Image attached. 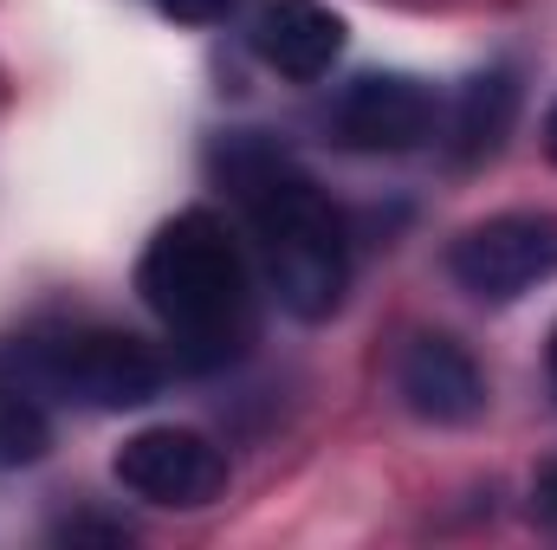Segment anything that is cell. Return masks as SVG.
<instances>
[{"instance_id": "cell-1", "label": "cell", "mask_w": 557, "mask_h": 550, "mask_svg": "<svg viewBox=\"0 0 557 550\" xmlns=\"http://www.w3.org/2000/svg\"><path fill=\"white\" fill-rule=\"evenodd\" d=\"M221 168H227V188H234L253 240H260L267 285L278 291V304L305 324L331 317L350 291V234H344V214L331 208V195L260 137H234L221 149Z\"/></svg>"}, {"instance_id": "cell-2", "label": "cell", "mask_w": 557, "mask_h": 550, "mask_svg": "<svg viewBox=\"0 0 557 550\" xmlns=\"http://www.w3.org/2000/svg\"><path fill=\"white\" fill-rule=\"evenodd\" d=\"M137 291L156 311V324L169 330L182 370H221L253 337L247 260L227 240V227L214 214H201V208L156 227V240L137 260Z\"/></svg>"}, {"instance_id": "cell-3", "label": "cell", "mask_w": 557, "mask_h": 550, "mask_svg": "<svg viewBox=\"0 0 557 550\" xmlns=\"http://www.w3.org/2000/svg\"><path fill=\"white\" fill-rule=\"evenodd\" d=\"M26 370L85 409H143L162 389V357L124 330H72L26 350Z\"/></svg>"}, {"instance_id": "cell-4", "label": "cell", "mask_w": 557, "mask_h": 550, "mask_svg": "<svg viewBox=\"0 0 557 550\" xmlns=\"http://www.w3.org/2000/svg\"><path fill=\"white\" fill-rule=\"evenodd\" d=\"M447 273L460 291L486 304H512L532 285L557 278V221L552 214H493L454 240Z\"/></svg>"}, {"instance_id": "cell-5", "label": "cell", "mask_w": 557, "mask_h": 550, "mask_svg": "<svg viewBox=\"0 0 557 550\" xmlns=\"http://www.w3.org/2000/svg\"><path fill=\"white\" fill-rule=\"evenodd\" d=\"M111 473L124 492H137L149 505H208L227 486L221 447L201 440L195 427H143L117 447Z\"/></svg>"}, {"instance_id": "cell-6", "label": "cell", "mask_w": 557, "mask_h": 550, "mask_svg": "<svg viewBox=\"0 0 557 550\" xmlns=\"http://www.w3.org/2000/svg\"><path fill=\"white\" fill-rule=\"evenodd\" d=\"M331 130L363 155H409L434 137V91L409 72H363L357 85H344Z\"/></svg>"}, {"instance_id": "cell-7", "label": "cell", "mask_w": 557, "mask_h": 550, "mask_svg": "<svg viewBox=\"0 0 557 550\" xmlns=\"http://www.w3.org/2000/svg\"><path fill=\"white\" fill-rule=\"evenodd\" d=\"M396 389L434 427H460L486 409V376L454 337H409V350L396 363Z\"/></svg>"}, {"instance_id": "cell-8", "label": "cell", "mask_w": 557, "mask_h": 550, "mask_svg": "<svg viewBox=\"0 0 557 550\" xmlns=\"http://www.w3.org/2000/svg\"><path fill=\"white\" fill-rule=\"evenodd\" d=\"M253 46H260V59L273 65L278 78L311 85V78H324V72L337 65V52H344V20H337L324 0H273V7L260 13Z\"/></svg>"}, {"instance_id": "cell-9", "label": "cell", "mask_w": 557, "mask_h": 550, "mask_svg": "<svg viewBox=\"0 0 557 550\" xmlns=\"http://www.w3.org/2000/svg\"><path fill=\"white\" fill-rule=\"evenodd\" d=\"M512 104H519V85L506 72H480L467 91H460V111H454V155L460 162H480L493 155L506 124H512Z\"/></svg>"}, {"instance_id": "cell-10", "label": "cell", "mask_w": 557, "mask_h": 550, "mask_svg": "<svg viewBox=\"0 0 557 550\" xmlns=\"http://www.w3.org/2000/svg\"><path fill=\"white\" fill-rule=\"evenodd\" d=\"M46 440H52V427H46L39 402L0 389V466H33L46 453Z\"/></svg>"}, {"instance_id": "cell-11", "label": "cell", "mask_w": 557, "mask_h": 550, "mask_svg": "<svg viewBox=\"0 0 557 550\" xmlns=\"http://www.w3.org/2000/svg\"><path fill=\"white\" fill-rule=\"evenodd\" d=\"M169 20H182V26H214V20H227L240 0H156Z\"/></svg>"}, {"instance_id": "cell-12", "label": "cell", "mask_w": 557, "mask_h": 550, "mask_svg": "<svg viewBox=\"0 0 557 550\" xmlns=\"http://www.w3.org/2000/svg\"><path fill=\"white\" fill-rule=\"evenodd\" d=\"M59 538H65V545H72V538H104V545H124L131 532H124V525H91V518H85V525H65Z\"/></svg>"}, {"instance_id": "cell-13", "label": "cell", "mask_w": 557, "mask_h": 550, "mask_svg": "<svg viewBox=\"0 0 557 550\" xmlns=\"http://www.w3.org/2000/svg\"><path fill=\"white\" fill-rule=\"evenodd\" d=\"M539 505L557 518V466H545V473H539Z\"/></svg>"}, {"instance_id": "cell-14", "label": "cell", "mask_w": 557, "mask_h": 550, "mask_svg": "<svg viewBox=\"0 0 557 550\" xmlns=\"http://www.w3.org/2000/svg\"><path fill=\"white\" fill-rule=\"evenodd\" d=\"M545 155H552V162H557V104H552V111H545Z\"/></svg>"}, {"instance_id": "cell-15", "label": "cell", "mask_w": 557, "mask_h": 550, "mask_svg": "<svg viewBox=\"0 0 557 550\" xmlns=\"http://www.w3.org/2000/svg\"><path fill=\"white\" fill-rule=\"evenodd\" d=\"M545 363H552V389H557V330H552V357Z\"/></svg>"}]
</instances>
